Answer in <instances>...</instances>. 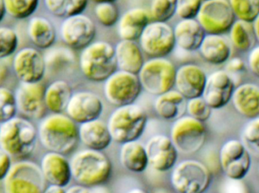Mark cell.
Instances as JSON below:
<instances>
[{"label":"cell","instance_id":"1","mask_svg":"<svg viewBox=\"0 0 259 193\" xmlns=\"http://www.w3.org/2000/svg\"><path fill=\"white\" fill-rule=\"evenodd\" d=\"M37 134L39 142L49 152L68 154L78 144V126L63 113H52L42 118Z\"/></svg>","mask_w":259,"mask_h":193},{"label":"cell","instance_id":"2","mask_svg":"<svg viewBox=\"0 0 259 193\" xmlns=\"http://www.w3.org/2000/svg\"><path fill=\"white\" fill-rule=\"evenodd\" d=\"M71 175L77 184L96 187L107 183L112 174V164L102 151L86 149L73 156L70 161Z\"/></svg>","mask_w":259,"mask_h":193},{"label":"cell","instance_id":"3","mask_svg":"<svg viewBox=\"0 0 259 193\" xmlns=\"http://www.w3.org/2000/svg\"><path fill=\"white\" fill-rule=\"evenodd\" d=\"M37 130L33 123L21 117L0 124V148L14 159L30 156L36 147Z\"/></svg>","mask_w":259,"mask_h":193},{"label":"cell","instance_id":"4","mask_svg":"<svg viewBox=\"0 0 259 193\" xmlns=\"http://www.w3.org/2000/svg\"><path fill=\"white\" fill-rule=\"evenodd\" d=\"M79 67L90 81H106L118 70L115 47L106 41L93 42L82 50Z\"/></svg>","mask_w":259,"mask_h":193},{"label":"cell","instance_id":"5","mask_svg":"<svg viewBox=\"0 0 259 193\" xmlns=\"http://www.w3.org/2000/svg\"><path fill=\"white\" fill-rule=\"evenodd\" d=\"M146 111L137 103L118 106L111 113L107 126L112 141L122 144L138 141L147 124Z\"/></svg>","mask_w":259,"mask_h":193},{"label":"cell","instance_id":"6","mask_svg":"<svg viewBox=\"0 0 259 193\" xmlns=\"http://www.w3.org/2000/svg\"><path fill=\"white\" fill-rule=\"evenodd\" d=\"M211 181V171L199 161H182L175 165L170 173V185L178 193H204Z\"/></svg>","mask_w":259,"mask_h":193},{"label":"cell","instance_id":"7","mask_svg":"<svg viewBox=\"0 0 259 193\" xmlns=\"http://www.w3.org/2000/svg\"><path fill=\"white\" fill-rule=\"evenodd\" d=\"M176 68L165 57H153L145 61L138 76L142 89L158 96L175 87Z\"/></svg>","mask_w":259,"mask_h":193},{"label":"cell","instance_id":"8","mask_svg":"<svg viewBox=\"0 0 259 193\" xmlns=\"http://www.w3.org/2000/svg\"><path fill=\"white\" fill-rule=\"evenodd\" d=\"M3 181L4 193H44L47 188L40 167L31 161L14 163Z\"/></svg>","mask_w":259,"mask_h":193},{"label":"cell","instance_id":"9","mask_svg":"<svg viewBox=\"0 0 259 193\" xmlns=\"http://www.w3.org/2000/svg\"><path fill=\"white\" fill-rule=\"evenodd\" d=\"M170 140L178 153L191 155L202 148L206 139V127L204 122L183 115L174 121L170 127Z\"/></svg>","mask_w":259,"mask_h":193},{"label":"cell","instance_id":"10","mask_svg":"<svg viewBox=\"0 0 259 193\" xmlns=\"http://www.w3.org/2000/svg\"><path fill=\"white\" fill-rule=\"evenodd\" d=\"M196 19L206 34L224 35L230 31L236 18L228 0L202 2Z\"/></svg>","mask_w":259,"mask_h":193},{"label":"cell","instance_id":"11","mask_svg":"<svg viewBox=\"0 0 259 193\" xmlns=\"http://www.w3.org/2000/svg\"><path fill=\"white\" fill-rule=\"evenodd\" d=\"M142 86L137 74L117 70L104 82L103 93L106 100L113 106H121L136 101Z\"/></svg>","mask_w":259,"mask_h":193},{"label":"cell","instance_id":"12","mask_svg":"<svg viewBox=\"0 0 259 193\" xmlns=\"http://www.w3.org/2000/svg\"><path fill=\"white\" fill-rule=\"evenodd\" d=\"M139 45L151 58L165 57L176 46L174 29L167 23L151 21L140 36Z\"/></svg>","mask_w":259,"mask_h":193},{"label":"cell","instance_id":"13","mask_svg":"<svg viewBox=\"0 0 259 193\" xmlns=\"http://www.w3.org/2000/svg\"><path fill=\"white\" fill-rule=\"evenodd\" d=\"M219 162L227 177L243 180L250 171V153L241 141L230 140L219 153Z\"/></svg>","mask_w":259,"mask_h":193},{"label":"cell","instance_id":"14","mask_svg":"<svg viewBox=\"0 0 259 193\" xmlns=\"http://www.w3.org/2000/svg\"><path fill=\"white\" fill-rule=\"evenodd\" d=\"M97 27L93 20L83 14L65 18L60 26V36L70 48L83 50L94 42Z\"/></svg>","mask_w":259,"mask_h":193},{"label":"cell","instance_id":"15","mask_svg":"<svg viewBox=\"0 0 259 193\" xmlns=\"http://www.w3.org/2000/svg\"><path fill=\"white\" fill-rule=\"evenodd\" d=\"M12 67L17 78L23 83H40L47 68L44 54L31 47L21 48L15 54Z\"/></svg>","mask_w":259,"mask_h":193},{"label":"cell","instance_id":"16","mask_svg":"<svg viewBox=\"0 0 259 193\" xmlns=\"http://www.w3.org/2000/svg\"><path fill=\"white\" fill-rule=\"evenodd\" d=\"M236 84L231 76L219 70L207 77L202 97L212 109H220L231 101Z\"/></svg>","mask_w":259,"mask_h":193},{"label":"cell","instance_id":"17","mask_svg":"<svg viewBox=\"0 0 259 193\" xmlns=\"http://www.w3.org/2000/svg\"><path fill=\"white\" fill-rule=\"evenodd\" d=\"M149 165L158 172L170 171L176 165L178 152L169 137L157 135L145 145Z\"/></svg>","mask_w":259,"mask_h":193},{"label":"cell","instance_id":"18","mask_svg":"<svg viewBox=\"0 0 259 193\" xmlns=\"http://www.w3.org/2000/svg\"><path fill=\"white\" fill-rule=\"evenodd\" d=\"M103 108V100L99 95L94 92L83 91L73 94L65 112L74 122L80 124L100 118Z\"/></svg>","mask_w":259,"mask_h":193},{"label":"cell","instance_id":"19","mask_svg":"<svg viewBox=\"0 0 259 193\" xmlns=\"http://www.w3.org/2000/svg\"><path fill=\"white\" fill-rule=\"evenodd\" d=\"M45 90L40 83H21L15 92L18 112L27 118H42L47 109L44 100Z\"/></svg>","mask_w":259,"mask_h":193},{"label":"cell","instance_id":"20","mask_svg":"<svg viewBox=\"0 0 259 193\" xmlns=\"http://www.w3.org/2000/svg\"><path fill=\"white\" fill-rule=\"evenodd\" d=\"M206 80V74L199 65L185 63L177 69L175 87L187 100L202 97Z\"/></svg>","mask_w":259,"mask_h":193},{"label":"cell","instance_id":"21","mask_svg":"<svg viewBox=\"0 0 259 193\" xmlns=\"http://www.w3.org/2000/svg\"><path fill=\"white\" fill-rule=\"evenodd\" d=\"M41 171L47 183L50 185L66 187L71 179V165L65 155L48 152L42 156Z\"/></svg>","mask_w":259,"mask_h":193},{"label":"cell","instance_id":"22","mask_svg":"<svg viewBox=\"0 0 259 193\" xmlns=\"http://www.w3.org/2000/svg\"><path fill=\"white\" fill-rule=\"evenodd\" d=\"M151 22L149 12L143 8L126 11L118 22V33L122 40H139L146 26Z\"/></svg>","mask_w":259,"mask_h":193},{"label":"cell","instance_id":"23","mask_svg":"<svg viewBox=\"0 0 259 193\" xmlns=\"http://www.w3.org/2000/svg\"><path fill=\"white\" fill-rule=\"evenodd\" d=\"M79 140L88 149L103 151L112 142L107 124L100 118L82 123L78 126Z\"/></svg>","mask_w":259,"mask_h":193},{"label":"cell","instance_id":"24","mask_svg":"<svg viewBox=\"0 0 259 193\" xmlns=\"http://www.w3.org/2000/svg\"><path fill=\"white\" fill-rule=\"evenodd\" d=\"M175 42L184 51H197L205 38V32L196 18L181 19L174 27Z\"/></svg>","mask_w":259,"mask_h":193},{"label":"cell","instance_id":"25","mask_svg":"<svg viewBox=\"0 0 259 193\" xmlns=\"http://www.w3.org/2000/svg\"><path fill=\"white\" fill-rule=\"evenodd\" d=\"M236 110L249 119L259 117V86L244 83L235 88L232 99Z\"/></svg>","mask_w":259,"mask_h":193},{"label":"cell","instance_id":"26","mask_svg":"<svg viewBox=\"0 0 259 193\" xmlns=\"http://www.w3.org/2000/svg\"><path fill=\"white\" fill-rule=\"evenodd\" d=\"M199 51L205 61L214 65L227 63L232 54L231 43L223 35H205Z\"/></svg>","mask_w":259,"mask_h":193},{"label":"cell","instance_id":"27","mask_svg":"<svg viewBox=\"0 0 259 193\" xmlns=\"http://www.w3.org/2000/svg\"><path fill=\"white\" fill-rule=\"evenodd\" d=\"M118 70L138 74L144 65L143 52L136 41L122 40L115 47Z\"/></svg>","mask_w":259,"mask_h":193},{"label":"cell","instance_id":"28","mask_svg":"<svg viewBox=\"0 0 259 193\" xmlns=\"http://www.w3.org/2000/svg\"><path fill=\"white\" fill-rule=\"evenodd\" d=\"M187 100L178 91L171 90L157 96L154 109L157 115L166 121H175L187 111Z\"/></svg>","mask_w":259,"mask_h":193},{"label":"cell","instance_id":"29","mask_svg":"<svg viewBox=\"0 0 259 193\" xmlns=\"http://www.w3.org/2000/svg\"><path fill=\"white\" fill-rule=\"evenodd\" d=\"M27 31L32 43L39 49H49L56 42V29L53 23L45 17L36 16L30 18Z\"/></svg>","mask_w":259,"mask_h":193},{"label":"cell","instance_id":"30","mask_svg":"<svg viewBox=\"0 0 259 193\" xmlns=\"http://www.w3.org/2000/svg\"><path fill=\"white\" fill-rule=\"evenodd\" d=\"M120 162L127 171L142 173L149 166V161L145 145L138 141H130L121 144Z\"/></svg>","mask_w":259,"mask_h":193},{"label":"cell","instance_id":"31","mask_svg":"<svg viewBox=\"0 0 259 193\" xmlns=\"http://www.w3.org/2000/svg\"><path fill=\"white\" fill-rule=\"evenodd\" d=\"M72 95V89L68 82L56 80L46 88V107L52 113H63Z\"/></svg>","mask_w":259,"mask_h":193},{"label":"cell","instance_id":"32","mask_svg":"<svg viewBox=\"0 0 259 193\" xmlns=\"http://www.w3.org/2000/svg\"><path fill=\"white\" fill-rule=\"evenodd\" d=\"M229 33L231 43L238 51H250L255 47L256 38L252 23L236 20Z\"/></svg>","mask_w":259,"mask_h":193},{"label":"cell","instance_id":"33","mask_svg":"<svg viewBox=\"0 0 259 193\" xmlns=\"http://www.w3.org/2000/svg\"><path fill=\"white\" fill-rule=\"evenodd\" d=\"M89 0H44L47 10L58 18H66L83 14Z\"/></svg>","mask_w":259,"mask_h":193},{"label":"cell","instance_id":"34","mask_svg":"<svg viewBox=\"0 0 259 193\" xmlns=\"http://www.w3.org/2000/svg\"><path fill=\"white\" fill-rule=\"evenodd\" d=\"M6 14L17 20L30 18L39 7V0H3Z\"/></svg>","mask_w":259,"mask_h":193},{"label":"cell","instance_id":"35","mask_svg":"<svg viewBox=\"0 0 259 193\" xmlns=\"http://www.w3.org/2000/svg\"><path fill=\"white\" fill-rule=\"evenodd\" d=\"M237 20L252 23L259 15V0H228Z\"/></svg>","mask_w":259,"mask_h":193},{"label":"cell","instance_id":"36","mask_svg":"<svg viewBox=\"0 0 259 193\" xmlns=\"http://www.w3.org/2000/svg\"><path fill=\"white\" fill-rule=\"evenodd\" d=\"M177 0H152L149 15L154 21L165 22L176 15Z\"/></svg>","mask_w":259,"mask_h":193},{"label":"cell","instance_id":"37","mask_svg":"<svg viewBox=\"0 0 259 193\" xmlns=\"http://www.w3.org/2000/svg\"><path fill=\"white\" fill-rule=\"evenodd\" d=\"M94 12L97 21L103 27H113L119 21V9L115 3H97Z\"/></svg>","mask_w":259,"mask_h":193},{"label":"cell","instance_id":"38","mask_svg":"<svg viewBox=\"0 0 259 193\" xmlns=\"http://www.w3.org/2000/svg\"><path fill=\"white\" fill-rule=\"evenodd\" d=\"M19 45V38L15 30L0 27V60L13 55Z\"/></svg>","mask_w":259,"mask_h":193},{"label":"cell","instance_id":"39","mask_svg":"<svg viewBox=\"0 0 259 193\" xmlns=\"http://www.w3.org/2000/svg\"><path fill=\"white\" fill-rule=\"evenodd\" d=\"M18 112L15 93L0 86V124L16 116Z\"/></svg>","mask_w":259,"mask_h":193},{"label":"cell","instance_id":"40","mask_svg":"<svg viewBox=\"0 0 259 193\" xmlns=\"http://www.w3.org/2000/svg\"><path fill=\"white\" fill-rule=\"evenodd\" d=\"M242 142L249 153L259 156V117L251 119L242 132Z\"/></svg>","mask_w":259,"mask_h":193},{"label":"cell","instance_id":"41","mask_svg":"<svg viewBox=\"0 0 259 193\" xmlns=\"http://www.w3.org/2000/svg\"><path fill=\"white\" fill-rule=\"evenodd\" d=\"M212 109L208 106L202 97L189 99L187 102V112L192 118L205 122L211 115Z\"/></svg>","mask_w":259,"mask_h":193},{"label":"cell","instance_id":"42","mask_svg":"<svg viewBox=\"0 0 259 193\" xmlns=\"http://www.w3.org/2000/svg\"><path fill=\"white\" fill-rule=\"evenodd\" d=\"M202 2V0H177L176 15L181 19L196 18Z\"/></svg>","mask_w":259,"mask_h":193},{"label":"cell","instance_id":"43","mask_svg":"<svg viewBox=\"0 0 259 193\" xmlns=\"http://www.w3.org/2000/svg\"><path fill=\"white\" fill-rule=\"evenodd\" d=\"M221 193H249V190L243 180L226 177L221 186Z\"/></svg>","mask_w":259,"mask_h":193},{"label":"cell","instance_id":"44","mask_svg":"<svg viewBox=\"0 0 259 193\" xmlns=\"http://www.w3.org/2000/svg\"><path fill=\"white\" fill-rule=\"evenodd\" d=\"M12 158L6 151L0 148V181L6 178L12 165Z\"/></svg>","mask_w":259,"mask_h":193},{"label":"cell","instance_id":"45","mask_svg":"<svg viewBox=\"0 0 259 193\" xmlns=\"http://www.w3.org/2000/svg\"><path fill=\"white\" fill-rule=\"evenodd\" d=\"M248 65L252 74L259 79V45L249 51Z\"/></svg>","mask_w":259,"mask_h":193},{"label":"cell","instance_id":"46","mask_svg":"<svg viewBox=\"0 0 259 193\" xmlns=\"http://www.w3.org/2000/svg\"><path fill=\"white\" fill-rule=\"evenodd\" d=\"M226 71L230 74H240L245 69V63L240 57H234L227 62Z\"/></svg>","mask_w":259,"mask_h":193},{"label":"cell","instance_id":"47","mask_svg":"<svg viewBox=\"0 0 259 193\" xmlns=\"http://www.w3.org/2000/svg\"><path fill=\"white\" fill-rule=\"evenodd\" d=\"M65 193H94L89 187L81 185H74L66 189Z\"/></svg>","mask_w":259,"mask_h":193},{"label":"cell","instance_id":"48","mask_svg":"<svg viewBox=\"0 0 259 193\" xmlns=\"http://www.w3.org/2000/svg\"><path fill=\"white\" fill-rule=\"evenodd\" d=\"M8 74H9V71H8L7 66L0 60V86L6 81Z\"/></svg>","mask_w":259,"mask_h":193},{"label":"cell","instance_id":"49","mask_svg":"<svg viewBox=\"0 0 259 193\" xmlns=\"http://www.w3.org/2000/svg\"><path fill=\"white\" fill-rule=\"evenodd\" d=\"M65 189L61 186L50 185L48 187L46 188L44 193H65Z\"/></svg>","mask_w":259,"mask_h":193},{"label":"cell","instance_id":"50","mask_svg":"<svg viewBox=\"0 0 259 193\" xmlns=\"http://www.w3.org/2000/svg\"><path fill=\"white\" fill-rule=\"evenodd\" d=\"M252 26H253L255 38H256V40L259 42V15L258 16L255 18V21L252 22Z\"/></svg>","mask_w":259,"mask_h":193},{"label":"cell","instance_id":"51","mask_svg":"<svg viewBox=\"0 0 259 193\" xmlns=\"http://www.w3.org/2000/svg\"><path fill=\"white\" fill-rule=\"evenodd\" d=\"M6 9H5L4 2L3 0H0V22L3 21L6 15Z\"/></svg>","mask_w":259,"mask_h":193},{"label":"cell","instance_id":"52","mask_svg":"<svg viewBox=\"0 0 259 193\" xmlns=\"http://www.w3.org/2000/svg\"><path fill=\"white\" fill-rule=\"evenodd\" d=\"M126 193H148L146 190H144L143 189H141V188L135 187L133 188V189H130L129 191H127Z\"/></svg>","mask_w":259,"mask_h":193},{"label":"cell","instance_id":"53","mask_svg":"<svg viewBox=\"0 0 259 193\" xmlns=\"http://www.w3.org/2000/svg\"><path fill=\"white\" fill-rule=\"evenodd\" d=\"M91 1L94 2V3H115L116 0H91Z\"/></svg>","mask_w":259,"mask_h":193},{"label":"cell","instance_id":"54","mask_svg":"<svg viewBox=\"0 0 259 193\" xmlns=\"http://www.w3.org/2000/svg\"><path fill=\"white\" fill-rule=\"evenodd\" d=\"M202 1H206V0H202Z\"/></svg>","mask_w":259,"mask_h":193},{"label":"cell","instance_id":"55","mask_svg":"<svg viewBox=\"0 0 259 193\" xmlns=\"http://www.w3.org/2000/svg\"><path fill=\"white\" fill-rule=\"evenodd\" d=\"M258 171H259V170H258Z\"/></svg>","mask_w":259,"mask_h":193}]
</instances>
